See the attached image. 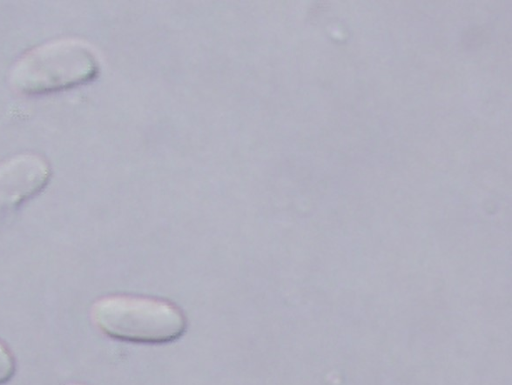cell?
Returning a JSON list of instances; mask_svg holds the SVG:
<instances>
[{"mask_svg":"<svg viewBox=\"0 0 512 385\" xmlns=\"http://www.w3.org/2000/svg\"><path fill=\"white\" fill-rule=\"evenodd\" d=\"M65 385H83V384H79V383H68V384H65Z\"/></svg>","mask_w":512,"mask_h":385,"instance_id":"obj_5","label":"cell"},{"mask_svg":"<svg viewBox=\"0 0 512 385\" xmlns=\"http://www.w3.org/2000/svg\"><path fill=\"white\" fill-rule=\"evenodd\" d=\"M98 71L97 56L87 43L62 38L24 53L13 65L9 82L18 94L37 96L84 84Z\"/></svg>","mask_w":512,"mask_h":385,"instance_id":"obj_2","label":"cell"},{"mask_svg":"<svg viewBox=\"0 0 512 385\" xmlns=\"http://www.w3.org/2000/svg\"><path fill=\"white\" fill-rule=\"evenodd\" d=\"M51 168L40 155L24 153L0 163V213L13 210L40 193Z\"/></svg>","mask_w":512,"mask_h":385,"instance_id":"obj_3","label":"cell"},{"mask_svg":"<svg viewBox=\"0 0 512 385\" xmlns=\"http://www.w3.org/2000/svg\"><path fill=\"white\" fill-rule=\"evenodd\" d=\"M16 371V363L13 354L0 340V385L9 382Z\"/></svg>","mask_w":512,"mask_h":385,"instance_id":"obj_4","label":"cell"},{"mask_svg":"<svg viewBox=\"0 0 512 385\" xmlns=\"http://www.w3.org/2000/svg\"><path fill=\"white\" fill-rule=\"evenodd\" d=\"M90 318L98 330L111 338L144 344L174 341L187 325L184 314L173 303L126 294L98 298L90 308Z\"/></svg>","mask_w":512,"mask_h":385,"instance_id":"obj_1","label":"cell"}]
</instances>
